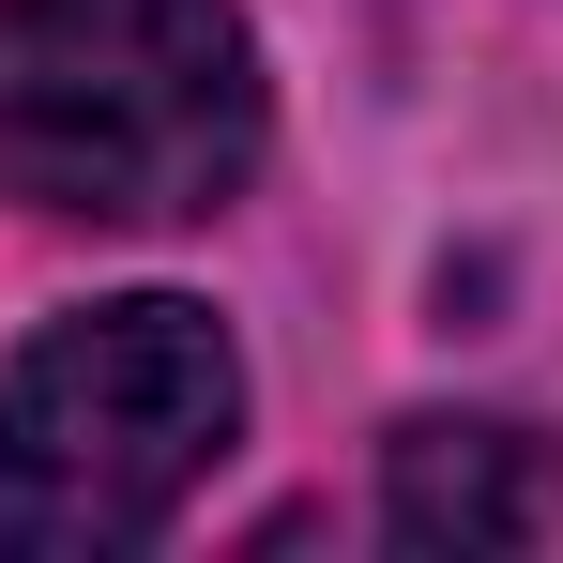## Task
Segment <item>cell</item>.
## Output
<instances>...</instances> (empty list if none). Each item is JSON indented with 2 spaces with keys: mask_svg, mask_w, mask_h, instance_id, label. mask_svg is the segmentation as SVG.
I'll return each instance as SVG.
<instances>
[{
  "mask_svg": "<svg viewBox=\"0 0 563 563\" xmlns=\"http://www.w3.org/2000/svg\"><path fill=\"white\" fill-rule=\"evenodd\" d=\"M260 168V46L229 0H0V184L168 229Z\"/></svg>",
  "mask_w": 563,
  "mask_h": 563,
  "instance_id": "obj_1",
  "label": "cell"
},
{
  "mask_svg": "<svg viewBox=\"0 0 563 563\" xmlns=\"http://www.w3.org/2000/svg\"><path fill=\"white\" fill-rule=\"evenodd\" d=\"M229 427H244V366L198 305L137 289L92 320H46L0 380V549L15 563L137 549L153 518H184Z\"/></svg>",
  "mask_w": 563,
  "mask_h": 563,
  "instance_id": "obj_2",
  "label": "cell"
},
{
  "mask_svg": "<svg viewBox=\"0 0 563 563\" xmlns=\"http://www.w3.org/2000/svg\"><path fill=\"white\" fill-rule=\"evenodd\" d=\"M380 518H396L411 549H518L549 503H533V472H518V442H503V427H396Z\"/></svg>",
  "mask_w": 563,
  "mask_h": 563,
  "instance_id": "obj_3",
  "label": "cell"
}]
</instances>
